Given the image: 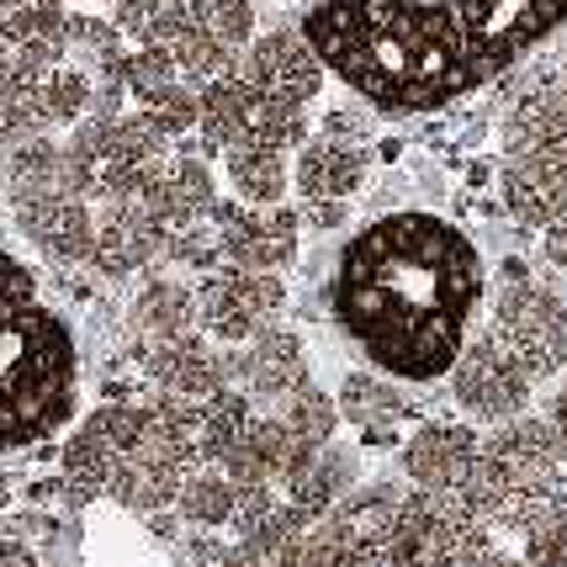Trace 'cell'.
Returning <instances> with one entry per match:
<instances>
[{"label":"cell","instance_id":"obj_8","mask_svg":"<svg viewBox=\"0 0 567 567\" xmlns=\"http://www.w3.org/2000/svg\"><path fill=\"white\" fill-rule=\"evenodd\" d=\"M202 144L213 154H297L308 144V106L271 96L245 74H223L202 85Z\"/></svg>","mask_w":567,"mask_h":567},{"label":"cell","instance_id":"obj_7","mask_svg":"<svg viewBox=\"0 0 567 567\" xmlns=\"http://www.w3.org/2000/svg\"><path fill=\"white\" fill-rule=\"evenodd\" d=\"M138 43L165 53L192 85H213L239 70L255 43V6L249 0H175L138 32Z\"/></svg>","mask_w":567,"mask_h":567},{"label":"cell","instance_id":"obj_6","mask_svg":"<svg viewBox=\"0 0 567 567\" xmlns=\"http://www.w3.org/2000/svg\"><path fill=\"white\" fill-rule=\"evenodd\" d=\"M467 509H498V504H567V462L551 435L546 414H519L494 424L477 451L467 494L456 498Z\"/></svg>","mask_w":567,"mask_h":567},{"label":"cell","instance_id":"obj_17","mask_svg":"<svg viewBox=\"0 0 567 567\" xmlns=\"http://www.w3.org/2000/svg\"><path fill=\"white\" fill-rule=\"evenodd\" d=\"M393 498V488H355L334 515H323L313 525L302 567H388L382 525H388Z\"/></svg>","mask_w":567,"mask_h":567},{"label":"cell","instance_id":"obj_31","mask_svg":"<svg viewBox=\"0 0 567 567\" xmlns=\"http://www.w3.org/2000/svg\"><path fill=\"white\" fill-rule=\"evenodd\" d=\"M546 424H551V435H557V445H563V462H567V388L546 403Z\"/></svg>","mask_w":567,"mask_h":567},{"label":"cell","instance_id":"obj_33","mask_svg":"<svg viewBox=\"0 0 567 567\" xmlns=\"http://www.w3.org/2000/svg\"><path fill=\"white\" fill-rule=\"evenodd\" d=\"M6 498H11V483H6V472H0V509H6Z\"/></svg>","mask_w":567,"mask_h":567},{"label":"cell","instance_id":"obj_28","mask_svg":"<svg viewBox=\"0 0 567 567\" xmlns=\"http://www.w3.org/2000/svg\"><path fill=\"white\" fill-rule=\"evenodd\" d=\"M27 302H38V276L27 271L17 255L0 249V313L6 308H27Z\"/></svg>","mask_w":567,"mask_h":567},{"label":"cell","instance_id":"obj_9","mask_svg":"<svg viewBox=\"0 0 567 567\" xmlns=\"http://www.w3.org/2000/svg\"><path fill=\"white\" fill-rule=\"evenodd\" d=\"M467 567H567V504L467 509Z\"/></svg>","mask_w":567,"mask_h":567},{"label":"cell","instance_id":"obj_24","mask_svg":"<svg viewBox=\"0 0 567 567\" xmlns=\"http://www.w3.org/2000/svg\"><path fill=\"white\" fill-rule=\"evenodd\" d=\"M127 329H133L138 350L202 334L197 287H186V281H175V276H148L144 287H138V297H133V308H127Z\"/></svg>","mask_w":567,"mask_h":567},{"label":"cell","instance_id":"obj_35","mask_svg":"<svg viewBox=\"0 0 567 567\" xmlns=\"http://www.w3.org/2000/svg\"><path fill=\"white\" fill-rule=\"evenodd\" d=\"M0 6H17V0H0Z\"/></svg>","mask_w":567,"mask_h":567},{"label":"cell","instance_id":"obj_22","mask_svg":"<svg viewBox=\"0 0 567 567\" xmlns=\"http://www.w3.org/2000/svg\"><path fill=\"white\" fill-rule=\"evenodd\" d=\"M138 367L154 382V393L165 398H186V403H207L234 388V371H228V350L213 346L207 334H186L171 346H148L138 350Z\"/></svg>","mask_w":567,"mask_h":567},{"label":"cell","instance_id":"obj_5","mask_svg":"<svg viewBox=\"0 0 567 567\" xmlns=\"http://www.w3.org/2000/svg\"><path fill=\"white\" fill-rule=\"evenodd\" d=\"M6 192L22 234L64 266H91L96 249V202L70 171V154L53 138H27L11 148L6 165Z\"/></svg>","mask_w":567,"mask_h":567},{"label":"cell","instance_id":"obj_34","mask_svg":"<svg viewBox=\"0 0 567 567\" xmlns=\"http://www.w3.org/2000/svg\"><path fill=\"white\" fill-rule=\"evenodd\" d=\"M563 85H567V64H563Z\"/></svg>","mask_w":567,"mask_h":567},{"label":"cell","instance_id":"obj_27","mask_svg":"<svg viewBox=\"0 0 567 567\" xmlns=\"http://www.w3.org/2000/svg\"><path fill=\"white\" fill-rule=\"evenodd\" d=\"M228 197L249 207H281L292 192V154H223Z\"/></svg>","mask_w":567,"mask_h":567},{"label":"cell","instance_id":"obj_14","mask_svg":"<svg viewBox=\"0 0 567 567\" xmlns=\"http://www.w3.org/2000/svg\"><path fill=\"white\" fill-rule=\"evenodd\" d=\"M302 245V218L297 207H249V202L223 197L213 207V249L218 266H239V271H271L281 276L297 260Z\"/></svg>","mask_w":567,"mask_h":567},{"label":"cell","instance_id":"obj_32","mask_svg":"<svg viewBox=\"0 0 567 567\" xmlns=\"http://www.w3.org/2000/svg\"><path fill=\"white\" fill-rule=\"evenodd\" d=\"M192 567H245V557H239L234 546H213V551H202Z\"/></svg>","mask_w":567,"mask_h":567},{"label":"cell","instance_id":"obj_19","mask_svg":"<svg viewBox=\"0 0 567 567\" xmlns=\"http://www.w3.org/2000/svg\"><path fill=\"white\" fill-rule=\"evenodd\" d=\"M228 371H234V388L249 403H260V409H276V403H287L292 393L313 388V367H308L302 340H297L292 329H276V323L266 334H255V340L228 350Z\"/></svg>","mask_w":567,"mask_h":567},{"label":"cell","instance_id":"obj_13","mask_svg":"<svg viewBox=\"0 0 567 567\" xmlns=\"http://www.w3.org/2000/svg\"><path fill=\"white\" fill-rule=\"evenodd\" d=\"M388 567H467V509L456 498L403 488L382 525Z\"/></svg>","mask_w":567,"mask_h":567},{"label":"cell","instance_id":"obj_12","mask_svg":"<svg viewBox=\"0 0 567 567\" xmlns=\"http://www.w3.org/2000/svg\"><path fill=\"white\" fill-rule=\"evenodd\" d=\"M287 308V287L271 271H239V266H218V271L197 276V319L202 334L213 346L234 350L266 334L276 313Z\"/></svg>","mask_w":567,"mask_h":567},{"label":"cell","instance_id":"obj_25","mask_svg":"<svg viewBox=\"0 0 567 567\" xmlns=\"http://www.w3.org/2000/svg\"><path fill=\"white\" fill-rule=\"evenodd\" d=\"M334 403H340V420L367 445H388L398 435V424L409 420V403L398 393V382L382 371H350Z\"/></svg>","mask_w":567,"mask_h":567},{"label":"cell","instance_id":"obj_16","mask_svg":"<svg viewBox=\"0 0 567 567\" xmlns=\"http://www.w3.org/2000/svg\"><path fill=\"white\" fill-rule=\"evenodd\" d=\"M477 451H483V435L472 420H430L403 441L398 467H403L414 494L462 498L472 472H477Z\"/></svg>","mask_w":567,"mask_h":567},{"label":"cell","instance_id":"obj_4","mask_svg":"<svg viewBox=\"0 0 567 567\" xmlns=\"http://www.w3.org/2000/svg\"><path fill=\"white\" fill-rule=\"evenodd\" d=\"M504 207L525 228H557L567 218V85H536L504 123Z\"/></svg>","mask_w":567,"mask_h":567},{"label":"cell","instance_id":"obj_29","mask_svg":"<svg viewBox=\"0 0 567 567\" xmlns=\"http://www.w3.org/2000/svg\"><path fill=\"white\" fill-rule=\"evenodd\" d=\"M112 6H117V27L138 38V32H144V27L154 22L165 6H175V0H112Z\"/></svg>","mask_w":567,"mask_h":567},{"label":"cell","instance_id":"obj_3","mask_svg":"<svg viewBox=\"0 0 567 567\" xmlns=\"http://www.w3.org/2000/svg\"><path fill=\"white\" fill-rule=\"evenodd\" d=\"M80 355L70 323L43 302L0 313V456L59 435L74 420Z\"/></svg>","mask_w":567,"mask_h":567},{"label":"cell","instance_id":"obj_15","mask_svg":"<svg viewBox=\"0 0 567 567\" xmlns=\"http://www.w3.org/2000/svg\"><path fill=\"white\" fill-rule=\"evenodd\" d=\"M445 382H451L456 409H462L472 424H509V420H519V414H525V403H530V393H536V377L519 367L494 334L467 340V350L456 355V367H451Z\"/></svg>","mask_w":567,"mask_h":567},{"label":"cell","instance_id":"obj_20","mask_svg":"<svg viewBox=\"0 0 567 567\" xmlns=\"http://www.w3.org/2000/svg\"><path fill=\"white\" fill-rule=\"evenodd\" d=\"M367 186V148L355 138H308L292 154V192L308 202V213L323 223L340 218L355 192Z\"/></svg>","mask_w":567,"mask_h":567},{"label":"cell","instance_id":"obj_18","mask_svg":"<svg viewBox=\"0 0 567 567\" xmlns=\"http://www.w3.org/2000/svg\"><path fill=\"white\" fill-rule=\"evenodd\" d=\"M123 91H127V101H133V112H138L154 133H165L171 144L186 138V133H197L202 85H192L165 53H154L138 43V49L123 59Z\"/></svg>","mask_w":567,"mask_h":567},{"label":"cell","instance_id":"obj_10","mask_svg":"<svg viewBox=\"0 0 567 567\" xmlns=\"http://www.w3.org/2000/svg\"><path fill=\"white\" fill-rule=\"evenodd\" d=\"M488 334L515 355L536 382L557 377L567 367V308L563 297L530 281V276H509L494 292V313H488Z\"/></svg>","mask_w":567,"mask_h":567},{"label":"cell","instance_id":"obj_11","mask_svg":"<svg viewBox=\"0 0 567 567\" xmlns=\"http://www.w3.org/2000/svg\"><path fill=\"white\" fill-rule=\"evenodd\" d=\"M70 22L59 0L0 6V101L38 91L70 59Z\"/></svg>","mask_w":567,"mask_h":567},{"label":"cell","instance_id":"obj_30","mask_svg":"<svg viewBox=\"0 0 567 567\" xmlns=\"http://www.w3.org/2000/svg\"><path fill=\"white\" fill-rule=\"evenodd\" d=\"M0 567H49L38 551H27L22 542H11V536H0Z\"/></svg>","mask_w":567,"mask_h":567},{"label":"cell","instance_id":"obj_26","mask_svg":"<svg viewBox=\"0 0 567 567\" xmlns=\"http://www.w3.org/2000/svg\"><path fill=\"white\" fill-rule=\"evenodd\" d=\"M245 509H249L245 488H239L228 472L207 467V462L186 477V488H181V498H175V515L186 519V525H202V530L239 525V519H245Z\"/></svg>","mask_w":567,"mask_h":567},{"label":"cell","instance_id":"obj_2","mask_svg":"<svg viewBox=\"0 0 567 567\" xmlns=\"http://www.w3.org/2000/svg\"><path fill=\"white\" fill-rule=\"evenodd\" d=\"M202 467L197 403L186 398H123L101 403L70 430L59 472L74 498H117L133 515L175 509L186 477Z\"/></svg>","mask_w":567,"mask_h":567},{"label":"cell","instance_id":"obj_21","mask_svg":"<svg viewBox=\"0 0 567 567\" xmlns=\"http://www.w3.org/2000/svg\"><path fill=\"white\" fill-rule=\"evenodd\" d=\"M239 74L266 85L271 96L297 101V106H313L323 91V59L308 43V32L297 27H271V32H255V43L239 59Z\"/></svg>","mask_w":567,"mask_h":567},{"label":"cell","instance_id":"obj_1","mask_svg":"<svg viewBox=\"0 0 567 567\" xmlns=\"http://www.w3.org/2000/svg\"><path fill=\"white\" fill-rule=\"evenodd\" d=\"M483 281V255L456 223L403 207L355 228L334 271V319L371 371L435 382L467 350Z\"/></svg>","mask_w":567,"mask_h":567},{"label":"cell","instance_id":"obj_23","mask_svg":"<svg viewBox=\"0 0 567 567\" xmlns=\"http://www.w3.org/2000/svg\"><path fill=\"white\" fill-rule=\"evenodd\" d=\"M319 519H308L302 509H292L287 498L276 494L266 504H255L234 530L239 542L234 551L245 557V567H302L308 563V536H313Z\"/></svg>","mask_w":567,"mask_h":567}]
</instances>
